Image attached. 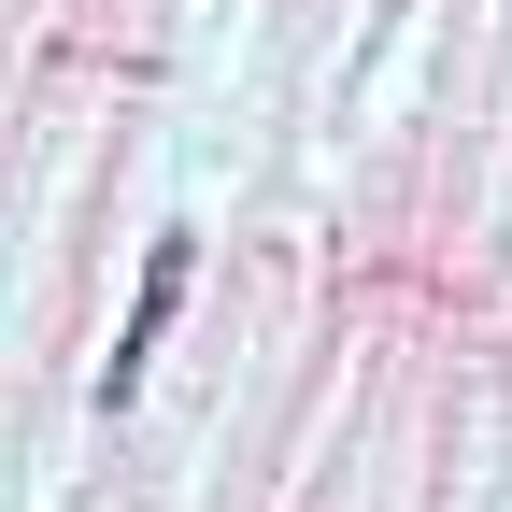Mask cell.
<instances>
[{
  "label": "cell",
  "mask_w": 512,
  "mask_h": 512,
  "mask_svg": "<svg viewBox=\"0 0 512 512\" xmlns=\"http://www.w3.org/2000/svg\"><path fill=\"white\" fill-rule=\"evenodd\" d=\"M185 271H200V242L171 228V242L143 256V299H128V328H114V356H100V399H128V384H143V356L171 342V313H185Z\"/></svg>",
  "instance_id": "cell-1"
}]
</instances>
